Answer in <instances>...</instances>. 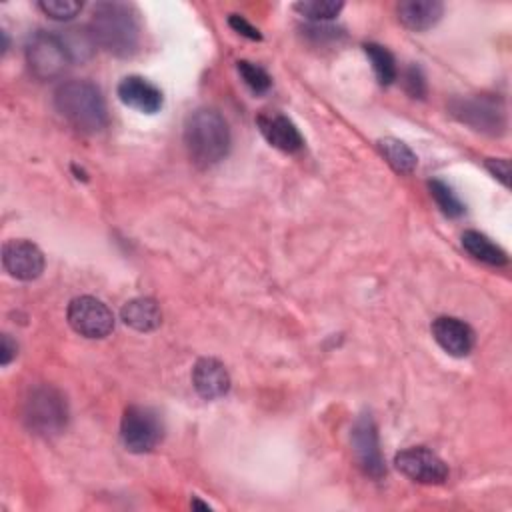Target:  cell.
Masks as SVG:
<instances>
[{
	"mask_svg": "<svg viewBox=\"0 0 512 512\" xmlns=\"http://www.w3.org/2000/svg\"><path fill=\"white\" fill-rule=\"evenodd\" d=\"M96 46L126 58L138 50L140 20L136 10L124 2H98L88 24Z\"/></svg>",
	"mask_w": 512,
	"mask_h": 512,
	"instance_id": "1",
	"label": "cell"
},
{
	"mask_svg": "<svg viewBox=\"0 0 512 512\" xmlns=\"http://www.w3.org/2000/svg\"><path fill=\"white\" fill-rule=\"evenodd\" d=\"M230 128L226 118L214 108L194 110L184 124V144L190 160L198 168H210L226 158L230 150Z\"/></svg>",
	"mask_w": 512,
	"mask_h": 512,
	"instance_id": "2",
	"label": "cell"
},
{
	"mask_svg": "<svg viewBox=\"0 0 512 512\" xmlns=\"http://www.w3.org/2000/svg\"><path fill=\"white\" fill-rule=\"evenodd\" d=\"M54 106L76 130L94 134L106 128L108 110L100 88L88 80H70L56 88Z\"/></svg>",
	"mask_w": 512,
	"mask_h": 512,
	"instance_id": "3",
	"label": "cell"
},
{
	"mask_svg": "<svg viewBox=\"0 0 512 512\" xmlns=\"http://www.w3.org/2000/svg\"><path fill=\"white\" fill-rule=\"evenodd\" d=\"M24 420L38 434H58L68 420L66 398L52 386H40L24 402Z\"/></svg>",
	"mask_w": 512,
	"mask_h": 512,
	"instance_id": "4",
	"label": "cell"
},
{
	"mask_svg": "<svg viewBox=\"0 0 512 512\" xmlns=\"http://www.w3.org/2000/svg\"><path fill=\"white\" fill-rule=\"evenodd\" d=\"M452 114L470 128L498 136L506 130V106L502 98L492 94H478L470 98H458L450 104Z\"/></svg>",
	"mask_w": 512,
	"mask_h": 512,
	"instance_id": "5",
	"label": "cell"
},
{
	"mask_svg": "<svg viewBox=\"0 0 512 512\" xmlns=\"http://www.w3.org/2000/svg\"><path fill=\"white\" fill-rule=\"evenodd\" d=\"M164 426L156 410L148 406H128L120 422V438L126 450L144 454L156 448L162 440Z\"/></svg>",
	"mask_w": 512,
	"mask_h": 512,
	"instance_id": "6",
	"label": "cell"
},
{
	"mask_svg": "<svg viewBox=\"0 0 512 512\" xmlns=\"http://www.w3.org/2000/svg\"><path fill=\"white\" fill-rule=\"evenodd\" d=\"M26 62L30 72L40 80L58 78L70 64V56L54 32H34L26 44Z\"/></svg>",
	"mask_w": 512,
	"mask_h": 512,
	"instance_id": "7",
	"label": "cell"
},
{
	"mask_svg": "<svg viewBox=\"0 0 512 512\" xmlns=\"http://www.w3.org/2000/svg\"><path fill=\"white\" fill-rule=\"evenodd\" d=\"M68 324L86 338H104L114 330V314L112 310L94 296H78L70 300Z\"/></svg>",
	"mask_w": 512,
	"mask_h": 512,
	"instance_id": "8",
	"label": "cell"
},
{
	"mask_svg": "<svg viewBox=\"0 0 512 512\" xmlns=\"http://www.w3.org/2000/svg\"><path fill=\"white\" fill-rule=\"evenodd\" d=\"M394 464L404 476L420 484H442L448 476L446 462L424 446H414L398 452Z\"/></svg>",
	"mask_w": 512,
	"mask_h": 512,
	"instance_id": "9",
	"label": "cell"
},
{
	"mask_svg": "<svg viewBox=\"0 0 512 512\" xmlns=\"http://www.w3.org/2000/svg\"><path fill=\"white\" fill-rule=\"evenodd\" d=\"M352 450L356 454L358 466L370 478H382L386 474L384 458L378 444L376 424L370 414H362L352 428Z\"/></svg>",
	"mask_w": 512,
	"mask_h": 512,
	"instance_id": "10",
	"label": "cell"
},
{
	"mask_svg": "<svg viewBox=\"0 0 512 512\" xmlns=\"http://www.w3.org/2000/svg\"><path fill=\"white\" fill-rule=\"evenodd\" d=\"M2 266L16 280H34L44 270V254L28 240H8L2 246Z\"/></svg>",
	"mask_w": 512,
	"mask_h": 512,
	"instance_id": "11",
	"label": "cell"
},
{
	"mask_svg": "<svg viewBox=\"0 0 512 512\" xmlns=\"http://www.w3.org/2000/svg\"><path fill=\"white\" fill-rule=\"evenodd\" d=\"M432 336L444 352L456 358L470 354L476 340L472 328L454 316H438L432 322Z\"/></svg>",
	"mask_w": 512,
	"mask_h": 512,
	"instance_id": "12",
	"label": "cell"
},
{
	"mask_svg": "<svg viewBox=\"0 0 512 512\" xmlns=\"http://www.w3.org/2000/svg\"><path fill=\"white\" fill-rule=\"evenodd\" d=\"M116 92H118V98L122 104H126L128 108H134L138 112H144V114L158 112L164 102L160 88L142 76L122 78Z\"/></svg>",
	"mask_w": 512,
	"mask_h": 512,
	"instance_id": "13",
	"label": "cell"
},
{
	"mask_svg": "<svg viewBox=\"0 0 512 512\" xmlns=\"http://www.w3.org/2000/svg\"><path fill=\"white\" fill-rule=\"evenodd\" d=\"M192 384L202 398L216 400L230 390V376L220 360L200 358L192 368Z\"/></svg>",
	"mask_w": 512,
	"mask_h": 512,
	"instance_id": "14",
	"label": "cell"
},
{
	"mask_svg": "<svg viewBox=\"0 0 512 512\" xmlns=\"http://www.w3.org/2000/svg\"><path fill=\"white\" fill-rule=\"evenodd\" d=\"M258 128L262 136L282 152H298L304 146V138L296 124L282 114H260Z\"/></svg>",
	"mask_w": 512,
	"mask_h": 512,
	"instance_id": "15",
	"label": "cell"
},
{
	"mask_svg": "<svg viewBox=\"0 0 512 512\" xmlns=\"http://www.w3.org/2000/svg\"><path fill=\"white\" fill-rule=\"evenodd\" d=\"M396 12L406 28L422 32L442 18L444 6L438 0H404L396 6Z\"/></svg>",
	"mask_w": 512,
	"mask_h": 512,
	"instance_id": "16",
	"label": "cell"
},
{
	"mask_svg": "<svg viewBox=\"0 0 512 512\" xmlns=\"http://www.w3.org/2000/svg\"><path fill=\"white\" fill-rule=\"evenodd\" d=\"M126 326L138 332H152L162 322V312L156 300L152 298H134L122 306L120 312Z\"/></svg>",
	"mask_w": 512,
	"mask_h": 512,
	"instance_id": "17",
	"label": "cell"
},
{
	"mask_svg": "<svg viewBox=\"0 0 512 512\" xmlns=\"http://www.w3.org/2000/svg\"><path fill=\"white\" fill-rule=\"evenodd\" d=\"M462 246H464V250H466L470 256H474V258H478L480 262H486V264H490V266H504V264H508L506 252H504L500 246H496V244H494L486 234H482V232L466 230V232L462 234Z\"/></svg>",
	"mask_w": 512,
	"mask_h": 512,
	"instance_id": "18",
	"label": "cell"
},
{
	"mask_svg": "<svg viewBox=\"0 0 512 512\" xmlns=\"http://www.w3.org/2000/svg\"><path fill=\"white\" fill-rule=\"evenodd\" d=\"M378 148H380L382 156L386 158V162L400 174H410L418 164L416 154L402 140L382 138V140H378Z\"/></svg>",
	"mask_w": 512,
	"mask_h": 512,
	"instance_id": "19",
	"label": "cell"
},
{
	"mask_svg": "<svg viewBox=\"0 0 512 512\" xmlns=\"http://www.w3.org/2000/svg\"><path fill=\"white\" fill-rule=\"evenodd\" d=\"M364 52L368 56V60L372 62V68H374V74L378 78L380 84L388 86L396 80L398 76V68H396V60L392 56V52L376 42H368L364 44Z\"/></svg>",
	"mask_w": 512,
	"mask_h": 512,
	"instance_id": "20",
	"label": "cell"
},
{
	"mask_svg": "<svg viewBox=\"0 0 512 512\" xmlns=\"http://www.w3.org/2000/svg\"><path fill=\"white\" fill-rule=\"evenodd\" d=\"M68 56H70V62H84L92 56L94 48H96V42L90 34V28H70L66 30L64 34H58Z\"/></svg>",
	"mask_w": 512,
	"mask_h": 512,
	"instance_id": "21",
	"label": "cell"
},
{
	"mask_svg": "<svg viewBox=\"0 0 512 512\" xmlns=\"http://www.w3.org/2000/svg\"><path fill=\"white\" fill-rule=\"evenodd\" d=\"M428 186H430L432 198L436 200L442 214H446L448 218H458V216L464 214V204L460 202V198L454 194V190L446 182L430 180Z\"/></svg>",
	"mask_w": 512,
	"mask_h": 512,
	"instance_id": "22",
	"label": "cell"
},
{
	"mask_svg": "<svg viewBox=\"0 0 512 512\" xmlns=\"http://www.w3.org/2000/svg\"><path fill=\"white\" fill-rule=\"evenodd\" d=\"M344 8L342 2H334V0H304V2H296L294 10L300 12L302 16L310 18V20H332L340 14V10Z\"/></svg>",
	"mask_w": 512,
	"mask_h": 512,
	"instance_id": "23",
	"label": "cell"
},
{
	"mask_svg": "<svg viewBox=\"0 0 512 512\" xmlns=\"http://www.w3.org/2000/svg\"><path fill=\"white\" fill-rule=\"evenodd\" d=\"M238 72H240L242 80L248 84V88L254 90L256 94H262V92H266L272 86L270 74L262 66L254 64V62L238 60Z\"/></svg>",
	"mask_w": 512,
	"mask_h": 512,
	"instance_id": "24",
	"label": "cell"
},
{
	"mask_svg": "<svg viewBox=\"0 0 512 512\" xmlns=\"http://www.w3.org/2000/svg\"><path fill=\"white\" fill-rule=\"evenodd\" d=\"M38 8L52 20H72L74 16L80 14L82 2L78 0H42Z\"/></svg>",
	"mask_w": 512,
	"mask_h": 512,
	"instance_id": "25",
	"label": "cell"
},
{
	"mask_svg": "<svg viewBox=\"0 0 512 512\" xmlns=\"http://www.w3.org/2000/svg\"><path fill=\"white\" fill-rule=\"evenodd\" d=\"M404 88L410 96L422 98L426 94V82L422 76V70L418 66H410L404 74Z\"/></svg>",
	"mask_w": 512,
	"mask_h": 512,
	"instance_id": "26",
	"label": "cell"
},
{
	"mask_svg": "<svg viewBox=\"0 0 512 512\" xmlns=\"http://www.w3.org/2000/svg\"><path fill=\"white\" fill-rule=\"evenodd\" d=\"M228 24H230L238 34H242V36H246V38H250V40H262V34L258 32V28H254V26H252L244 16H240V14H230Z\"/></svg>",
	"mask_w": 512,
	"mask_h": 512,
	"instance_id": "27",
	"label": "cell"
},
{
	"mask_svg": "<svg viewBox=\"0 0 512 512\" xmlns=\"http://www.w3.org/2000/svg\"><path fill=\"white\" fill-rule=\"evenodd\" d=\"M486 168H488V172L494 176V178H498L504 186H508L510 184V162L506 160V158H488L486 160Z\"/></svg>",
	"mask_w": 512,
	"mask_h": 512,
	"instance_id": "28",
	"label": "cell"
},
{
	"mask_svg": "<svg viewBox=\"0 0 512 512\" xmlns=\"http://www.w3.org/2000/svg\"><path fill=\"white\" fill-rule=\"evenodd\" d=\"M16 354H18L16 342L8 334H2V338H0V364L8 366L12 362V358H16Z\"/></svg>",
	"mask_w": 512,
	"mask_h": 512,
	"instance_id": "29",
	"label": "cell"
}]
</instances>
